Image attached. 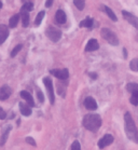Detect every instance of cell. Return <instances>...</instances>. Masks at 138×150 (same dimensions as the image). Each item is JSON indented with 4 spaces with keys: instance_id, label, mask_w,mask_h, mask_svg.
I'll return each instance as SVG.
<instances>
[{
    "instance_id": "cell-1",
    "label": "cell",
    "mask_w": 138,
    "mask_h": 150,
    "mask_svg": "<svg viewBox=\"0 0 138 150\" xmlns=\"http://www.w3.org/2000/svg\"><path fill=\"white\" fill-rule=\"evenodd\" d=\"M124 121H125V133L127 136L128 139H131L132 142L137 144L138 143V131L136 127L134 120L132 118L131 113L126 112L124 116Z\"/></svg>"
},
{
    "instance_id": "cell-2",
    "label": "cell",
    "mask_w": 138,
    "mask_h": 150,
    "mask_svg": "<svg viewBox=\"0 0 138 150\" xmlns=\"http://www.w3.org/2000/svg\"><path fill=\"white\" fill-rule=\"evenodd\" d=\"M83 126L86 130L91 131V132H96L99 130L101 126V118L99 115L96 113H90L83 118Z\"/></svg>"
},
{
    "instance_id": "cell-3",
    "label": "cell",
    "mask_w": 138,
    "mask_h": 150,
    "mask_svg": "<svg viewBox=\"0 0 138 150\" xmlns=\"http://www.w3.org/2000/svg\"><path fill=\"white\" fill-rule=\"evenodd\" d=\"M100 35H101V37L104 38L106 41H108L110 45H119V39H118V37H117V35H115L113 31L110 30V29L103 28L100 30Z\"/></svg>"
},
{
    "instance_id": "cell-4",
    "label": "cell",
    "mask_w": 138,
    "mask_h": 150,
    "mask_svg": "<svg viewBox=\"0 0 138 150\" xmlns=\"http://www.w3.org/2000/svg\"><path fill=\"white\" fill-rule=\"evenodd\" d=\"M47 37L53 42H57L62 38V31L54 26H50L47 29Z\"/></svg>"
},
{
    "instance_id": "cell-5",
    "label": "cell",
    "mask_w": 138,
    "mask_h": 150,
    "mask_svg": "<svg viewBox=\"0 0 138 150\" xmlns=\"http://www.w3.org/2000/svg\"><path fill=\"white\" fill-rule=\"evenodd\" d=\"M43 83L45 85V89L47 91V94H49V99H50V103L53 105L55 103V95H54V88H53V82L51 80V78H43Z\"/></svg>"
},
{
    "instance_id": "cell-6",
    "label": "cell",
    "mask_w": 138,
    "mask_h": 150,
    "mask_svg": "<svg viewBox=\"0 0 138 150\" xmlns=\"http://www.w3.org/2000/svg\"><path fill=\"white\" fill-rule=\"evenodd\" d=\"M51 74L54 76V77H56L58 78L59 80H66L68 79L69 77V71H68V69H52L51 70Z\"/></svg>"
},
{
    "instance_id": "cell-7",
    "label": "cell",
    "mask_w": 138,
    "mask_h": 150,
    "mask_svg": "<svg viewBox=\"0 0 138 150\" xmlns=\"http://www.w3.org/2000/svg\"><path fill=\"white\" fill-rule=\"evenodd\" d=\"M122 14H123V16H124L125 20L127 21L130 24L133 25V26L138 30V17L135 16L134 14L127 12V11H122Z\"/></svg>"
},
{
    "instance_id": "cell-8",
    "label": "cell",
    "mask_w": 138,
    "mask_h": 150,
    "mask_svg": "<svg viewBox=\"0 0 138 150\" xmlns=\"http://www.w3.org/2000/svg\"><path fill=\"white\" fill-rule=\"evenodd\" d=\"M113 143V136L110 135V134H106L104 137H101L99 142H98V147L100 148V149H104L105 147L109 146V145H111Z\"/></svg>"
},
{
    "instance_id": "cell-9",
    "label": "cell",
    "mask_w": 138,
    "mask_h": 150,
    "mask_svg": "<svg viewBox=\"0 0 138 150\" xmlns=\"http://www.w3.org/2000/svg\"><path fill=\"white\" fill-rule=\"evenodd\" d=\"M12 94V90L9 85H4L0 89V100H6L10 97V95Z\"/></svg>"
},
{
    "instance_id": "cell-10",
    "label": "cell",
    "mask_w": 138,
    "mask_h": 150,
    "mask_svg": "<svg viewBox=\"0 0 138 150\" xmlns=\"http://www.w3.org/2000/svg\"><path fill=\"white\" fill-rule=\"evenodd\" d=\"M84 106L85 108L88 110H96L97 109V103L93 97L88 96L84 99Z\"/></svg>"
},
{
    "instance_id": "cell-11",
    "label": "cell",
    "mask_w": 138,
    "mask_h": 150,
    "mask_svg": "<svg viewBox=\"0 0 138 150\" xmlns=\"http://www.w3.org/2000/svg\"><path fill=\"white\" fill-rule=\"evenodd\" d=\"M8 37H9V28L4 24L0 25V45L7 40Z\"/></svg>"
},
{
    "instance_id": "cell-12",
    "label": "cell",
    "mask_w": 138,
    "mask_h": 150,
    "mask_svg": "<svg viewBox=\"0 0 138 150\" xmlns=\"http://www.w3.org/2000/svg\"><path fill=\"white\" fill-rule=\"evenodd\" d=\"M99 48V45H98V41L96 39H91L88 40V42L86 43V47H85V51L86 52H92V51H96Z\"/></svg>"
},
{
    "instance_id": "cell-13",
    "label": "cell",
    "mask_w": 138,
    "mask_h": 150,
    "mask_svg": "<svg viewBox=\"0 0 138 150\" xmlns=\"http://www.w3.org/2000/svg\"><path fill=\"white\" fill-rule=\"evenodd\" d=\"M20 95L22 98H24L28 103V105L30 106V107H35L36 104H35V100H34V98H33V96L30 95V93H28L27 91H22V92L20 93Z\"/></svg>"
},
{
    "instance_id": "cell-14",
    "label": "cell",
    "mask_w": 138,
    "mask_h": 150,
    "mask_svg": "<svg viewBox=\"0 0 138 150\" xmlns=\"http://www.w3.org/2000/svg\"><path fill=\"white\" fill-rule=\"evenodd\" d=\"M55 21L57 22L58 24H65L67 21V16L63 10H57L56 14H55Z\"/></svg>"
},
{
    "instance_id": "cell-15",
    "label": "cell",
    "mask_w": 138,
    "mask_h": 150,
    "mask_svg": "<svg viewBox=\"0 0 138 150\" xmlns=\"http://www.w3.org/2000/svg\"><path fill=\"white\" fill-rule=\"evenodd\" d=\"M18 106H20V111L21 113L23 115V116L25 117H28L31 115V108L29 105H26V104H24V103H20L18 104Z\"/></svg>"
},
{
    "instance_id": "cell-16",
    "label": "cell",
    "mask_w": 138,
    "mask_h": 150,
    "mask_svg": "<svg viewBox=\"0 0 138 150\" xmlns=\"http://www.w3.org/2000/svg\"><path fill=\"white\" fill-rule=\"evenodd\" d=\"M20 16H21V18H22V23H23V26H24V27H27V26L29 25V12L21 10Z\"/></svg>"
},
{
    "instance_id": "cell-17",
    "label": "cell",
    "mask_w": 138,
    "mask_h": 150,
    "mask_svg": "<svg viewBox=\"0 0 138 150\" xmlns=\"http://www.w3.org/2000/svg\"><path fill=\"white\" fill-rule=\"evenodd\" d=\"M93 26V18L91 16H88L85 20L80 22V27H86V28H92Z\"/></svg>"
},
{
    "instance_id": "cell-18",
    "label": "cell",
    "mask_w": 138,
    "mask_h": 150,
    "mask_svg": "<svg viewBox=\"0 0 138 150\" xmlns=\"http://www.w3.org/2000/svg\"><path fill=\"white\" fill-rule=\"evenodd\" d=\"M18 21H20V15H18V14H15V15H13V16L10 18V21H9V26H10L11 28L16 27L17 24H18Z\"/></svg>"
},
{
    "instance_id": "cell-19",
    "label": "cell",
    "mask_w": 138,
    "mask_h": 150,
    "mask_svg": "<svg viewBox=\"0 0 138 150\" xmlns=\"http://www.w3.org/2000/svg\"><path fill=\"white\" fill-rule=\"evenodd\" d=\"M44 15H45V12H44V11H40V12L37 14L36 20H35V25H36V26H39V25L41 24V22L43 20Z\"/></svg>"
},
{
    "instance_id": "cell-20",
    "label": "cell",
    "mask_w": 138,
    "mask_h": 150,
    "mask_svg": "<svg viewBox=\"0 0 138 150\" xmlns=\"http://www.w3.org/2000/svg\"><path fill=\"white\" fill-rule=\"evenodd\" d=\"M105 11H106V13L108 14V16L110 17L113 22H117V21H118V18H117V15L115 14V12H113V11H112L109 7H105Z\"/></svg>"
},
{
    "instance_id": "cell-21",
    "label": "cell",
    "mask_w": 138,
    "mask_h": 150,
    "mask_svg": "<svg viewBox=\"0 0 138 150\" xmlns=\"http://www.w3.org/2000/svg\"><path fill=\"white\" fill-rule=\"evenodd\" d=\"M74 4L79 10L82 11L85 7V0H74Z\"/></svg>"
},
{
    "instance_id": "cell-22",
    "label": "cell",
    "mask_w": 138,
    "mask_h": 150,
    "mask_svg": "<svg viewBox=\"0 0 138 150\" xmlns=\"http://www.w3.org/2000/svg\"><path fill=\"white\" fill-rule=\"evenodd\" d=\"M131 104L134 106H138V91L136 92H133L132 93V96H131Z\"/></svg>"
},
{
    "instance_id": "cell-23",
    "label": "cell",
    "mask_w": 138,
    "mask_h": 150,
    "mask_svg": "<svg viewBox=\"0 0 138 150\" xmlns=\"http://www.w3.org/2000/svg\"><path fill=\"white\" fill-rule=\"evenodd\" d=\"M130 68L133 71H138V58H134L133 61H131V63H130Z\"/></svg>"
},
{
    "instance_id": "cell-24",
    "label": "cell",
    "mask_w": 138,
    "mask_h": 150,
    "mask_svg": "<svg viewBox=\"0 0 138 150\" xmlns=\"http://www.w3.org/2000/svg\"><path fill=\"white\" fill-rule=\"evenodd\" d=\"M21 10L30 12V11L34 10V4H31V2H26V4H24L23 6H22V9H21Z\"/></svg>"
},
{
    "instance_id": "cell-25",
    "label": "cell",
    "mask_w": 138,
    "mask_h": 150,
    "mask_svg": "<svg viewBox=\"0 0 138 150\" xmlns=\"http://www.w3.org/2000/svg\"><path fill=\"white\" fill-rule=\"evenodd\" d=\"M126 89H127L128 92H136V91H138V84L137 83H128L127 85H126Z\"/></svg>"
},
{
    "instance_id": "cell-26",
    "label": "cell",
    "mask_w": 138,
    "mask_h": 150,
    "mask_svg": "<svg viewBox=\"0 0 138 150\" xmlns=\"http://www.w3.org/2000/svg\"><path fill=\"white\" fill-rule=\"evenodd\" d=\"M11 131V126H8V129L4 132V135H2V137H1V145H4V143L7 142V138H8V135H9V133H10Z\"/></svg>"
},
{
    "instance_id": "cell-27",
    "label": "cell",
    "mask_w": 138,
    "mask_h": 150,
    "mask_svg": "<svg viewBox=\"0 0 138 150\" xmlns=\"http://www.w3.org/2000/svg\"><path fill=\"white\" fill-rule=\"evenodd\" d=\"M22 48H23V45H17L15 48L12 50V52H11V57H14V56H16V54L18 53V52L22 50Z\"/></svg>"
},
{
    "instance_id": "cell-28",
    "label": "cell",
    "mask_w": 138,
    "mask_h": 150,
    "mask_svg": "<svg viewBox=\"0 0 138 150\" xmlns=\"http://www.w3.org/2000/svg\"><path fill=\"white\" fill-rule=\"evenodd\" d=\"M71 150H81V146H80V143L78 142V140H74L72 145H71Z\"/></svg>"
},
{
    "instance_id": "cell-29",
    "label": "cell",
    "mask_w": 138,
    "mask_h": 150,
    "mask_svg": "<svg viewBox=\"0 0 138 150\" xmlns=\"http://www.w3.org/2000/svg\"><path fill=\"white\" fill-rule=\"evenodd\" d=\"M37 97H38V99H39V102L40 103L44 102V96H43V94H42V92H41L40 90H37Z\"/></svg>"
},
{
    "instance_id": "cell-30",
    "label": "cell",
    "mask_w": 138,
    "mask_h": 150,
    "mask_svg": "<svg viewBox=\"0 0 138 150\" xmlns=\"http://www.w3.org/2000/svg\"><path fill=\"white\" fill-rule=\"evenodd\" d=\"M6 119V112H4V110L0 107V120H4Z\"/></svg>"
},
{
    "instance_id": "cell-31",
    "label": "cell",
    "mask_w": 138,
    "mask_h": 150,
    "mask_svg": "<svg viewBox=\"0 0 138 150\" xmlns=\"http://www.w3.org/2000/svg\"><path fill=\"white\" fill-rule=\"evenodd\" d=\"M26 142L28 144H31L33 146H36V143H35L34 138H31V137H26Z\"/></svg>"
},
{
    "instance_id": "cell-32",
    "label": "cell",
    "mask_w": 138,
    "mask_h": 150,
    "mask_svg": "<svg viewBox=\"0 0 138 150\" xmlns=\"http://www.w3.org/2000/svg\"><path fill=\"white\" fill-rule=\"evenodd\" d=\"M52 4H53V0H47V2H45V7L50 8Z\"/></svg>"
},
{
    "instance_id": "cell-33",
    "label": "cell",
    "mask_w": 138,
    "mask_h": 150,
    "mask_svg": "<svg viewBox=\"0 0 138 150\" xmlns=\"http://www.w3.org/2000/svg\"><path fill=\"white\" fill-rule=\"evenodd\" d=\"M90 76H91V77L93 79H96V78H97V75H96V74H93V72H91V74H90Z\"/></svg>"
},
{
    "instance_id": "cell-34",
    "label": "cell",
    "mask_w": 138,
    "mask_h": 150,
    "mask_svg": "<svg viewBox=\"0 0 138 150\" xmlns=\"http://www.w3.org/2000/svg\"><path fill=\"white\" fill-rule=\"evenodd\" d=\"M123 52H124V57H126V56H127V53H126V50H125V49H123Z\"/></svg>"
},
{
    "instance_id": "cell-35",
    "label": "cell",
    "mask_w": 138,
    "mask_h": 150,
    "mask_svg": "<svg viewBox=\"0 0 138 150\" xmlns=\"http://www.w3.org/2000/svg\"><path fill=\"white\" fill-rule=\"evenodd\" d=\"M1 8H2V2L0 1V9H1Z\"/></svg>"
}]
</instances>
